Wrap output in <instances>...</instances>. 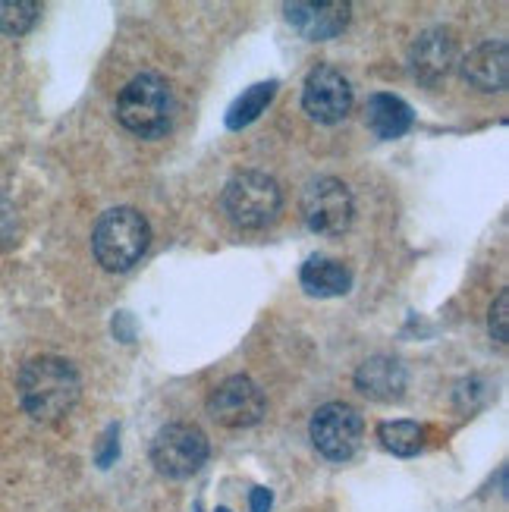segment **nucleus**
I'll return each instance as SVG.
<instances>
[{
  "label": "nucleus",
  "instance_id": "nucleus-17",
  "mask_svg": "<svg viewBox=\"0 0 509 512\" xmlns=\"http://www.w3.org/2000/svg\"><path fill=\"white\" fill-rule=\"evenodd\" d=\"M425 425H418V421H384L378 428V440L384 443V450L393 453V456H418L425 450Z\"/></svg>",
  "mask_w": 509,
  "mask_h": 512
},
{
  "label": "nucleus",
  "instance_id": "nucleus-6",
  "mask_svg": "<svg viewBox=\"0 0 509 512\" xmlns=\"http://www.w3.org/2000/svg\"><path fill=\"white\" fill-rule=\"evenodd\" d=\"M312 443L327 462H349L365 437V418L349 403H327L312 415Z\"/></svg>",
  "mask_w": 509,
  "mask_h": 512
},
{
  "label": "nucleus",
  "instance_id": "nucleus-10",
  "mask_svg": "<svg viewBox=\"0 0 509 512\" xmlns=\"http://www.w3.org/2000/svg\"><path fill=\"white\" fill-rule=\"evenodd\" d=\"M453 63H456V38L447 29L422 32L409 51L412 76L422 85H437L440 79H447Z\"/></svg>",
  "mask_w": 509,
  "mask_h": 512
},
{
  "label": "nucleus",
  "instance_id": "nucleus-16",
  "mask_svg": "<svg viewBox=\"0 0 509 512\" xmlns=\"http://www.w3.org/2000/svg\"><path fill=\"white\" fill-rule=\"evenodd\" d=\"M274 95H277V82L274 79L246 88V92H242L230 104V110H227V129H246V126H252L264 114V110H268Z\"/></svg>",
  "mask_w": 509,
  "mask_h": 512
},
{
  "label": "nucleus",
  "instance_id": "nucleus-22",
  "mask_svg": "<svg viewBox=\"0 0 509 512\" xmlns=\"http://www.w3.org/2000/svg\"><path fill=\"white\" fill-rule=\"evenodd\" d=\"M217 512H230V509H224V506H220V509H217Z\"/></svg>",
  "mask_w": 509,
  "mask_h": 512
},
{
  "label": "nucleus",
  "instance_id": "nucleus-3",
  "mask_svg": "<svg viewBox=\"0 0 509 512\" xmlns=\"http://www.w3.org/2000/svg\"><path fill=\"white\" fill-rule=\"evenodd\" d=\"M151 246V227L136 208H110L98 217L92 233V252L110 274L136 267Z\"/></svg>",
  "mask_w": 509,
  "mask_h": 512
},
{
  "label": "nucleus",
  "instance_id": "nucleus-7",
  "mask_svg": "<svg viewBox=\"0 0 509 512\" xmlns=\"http://www.w3.org/2000/svg\"><path fill=\"white\" fill-rule=\"evenodd\" d=\"M302 217L305 227L315 236H343L356 217V202L352 192L337 176H321L302 195Z\"/></svg>",
  "mask_w": 509,
  "mask_h": 512
},
{
  "label": "nucleus",
  "instance_id": "nucleus-15",
  "mask_svg": "<svg viewBox=\"0 0 509 512\" xmlns=\"http://www.w3.org/2000/svg\"><path fill=\"white\" fill-rule=\"evenodd\" d=\"M365 123H368V129L374 132V136L390 142V139L406 136V132L412 129V123H415V114H412V107L403 98L381 92V95L368 98Z\"/></svg>",
  "mask_w": 509,
  "mask_h": 512
},
{
  "label": "nucleus",
  "instance_id": "nucleus-20",
  "mask_svg": "<svg viewBox=\"0 0 509 512\" xmlns=\"http://www.w3.org/2000/svg\"><path fill=\"white\" fill-rule=\"evenodd\" d=\"M506 305H509V293L503 289V293L497 296V302L491 305V337L497 340V343H506Z\"/></svg>",
  "mask_w": 509,
  "mask_h": 512
},
{
  "label": "nucleus",
  "instance_id": "nucleus-14",
  "mask_svg": "<svg viewBox=\"0 0 509 512\" xmlns=\"http://www.w3.org/2000/svg\"><path fill=\"white\" fill-rule=\"evenodd\" d=\"M299 283L308 296H318V299H334V296H346L349 286H352V271L337 261V258H324L315 255L302 264L299 271Z\"/></svg>",
  "mask_w": 509,
  "mask_h": 512
},
{
  "label": "nucleus",
  "instance_id": "nucleus-9",
  "mask_svg": "<svg viewBox=\"0 0 509 512\" xmlns=\"http://www.w3.org/2000/svg\"><path fill=\"white\" fill-rule=\"evenodd\" d=\"M302 107L308 117L324 126H334V123L346 120L349 107H352L349 79L330 63L312 66L305 76V85H302Z\"/></svg>",
  "mask_w": 509,
  "mask_h": 512
},
{
  "label": "nucleus",
  "instance_id": "nucleus-21",
  "mask_svg": "<svg viewBox=\"0 0 509 512\" xmlns=\"http://www.w3.org/2000/svg\"><path fill=\"white\" fill-rule=\"evenodd\" d=\"M271 503H274V497H271L268 487H255L252 491V512H268Z\"/></svg>",
  "mask_w": 509,
  "mask_h": 512
},
{
  "label": "nucleus",
  "instance_id": "nucleus-18",
  "mask_svg": "<svg viewBox=\"0 0 509 512\" xmlns=\"http://www.w3.org/2000/svg\"><path fill=\"white\" fill-rule=\"evenodd\" d=\"M41 16V4L35 0H0V32L4 35H26Z\"/></svg>",
  "mask_w": 509,
  "mask_h": 512
},
{
  "label": "nucleus",
  "instance_id": "nucleus-5",
  "mask_svg": "<svg viewBox=\"0 0 509 512\" xmlns=\"http://www.w3.org/2000/svg\"><path fill=\"white\" fill-rule=\"evenodd\" d=\"M211 456V443L202 428L189 425V421H170L151 440V465L164 478L183 481L202 472V465Z\"/></svg>",
  "mask_w": 509,
  "mask_h": 512
},
{
  "label": "nucleus",
  "instance_id": "nucleus-13",
  "mask_svg": "<svg viewBox=\"0 0 509 512\" xmlns=\"http://www.w3.org/2000/svg\"><path fill=\"white\" fill-rule=\"evenodd\" d=\"M509 73V48L506 41H484L475 51L462 57V76L478 92H503Z\"/></svg>",
  "mask_w": 509,
  "mask_h": 512
},
{
  "label": "nucleus",
  "instance_id": "nucleus-8",
  "mask_svg": "<svg viewBox=\"0 0 509 512\" xmlns=\"http://www.w3.org/2000/svg\"><path fill=\"white\" fill-rule=\"evenodd\" d=\"M268 412V399L246 374H233L208 396V415L224 428H252Z\"/></svg>",
  "mask_w": 509,
  "mask_h": 512
},
{
  "label": "nucleus",
  "instance_id": "nucleus-1",
  "mask_svg": "<svg viewBox=\"0 0 509 512\" xmlns=\"http://www.w3.org/2000/svg\"><path fill=\"white\" fill-rule=\"evenodd\" d=\"M16 393L19 403L35 421H60L63 415H70L73 406L79 403L82 393V377L70 359L60 355H35L22 365L16 377Z\"/></svg>",
  "mask_w": 509,
  "mask_h": 512
},
{
  "label": "nucleus",
  "instance_id": "nucleus-12",
  "mask_svg": "<svg viewBox=\"0 0 509 512\" xmlns=\"http://www.w3.org/2000/svg\"><path fill=\"white\" fill-rule=\"evenodd\" d=\"M356 387L374 403H400L409 387L406 365L400 359H390V355H374V359L359 365Z\"/></svg>",
  "mask_w": 509,
  "mask_h": 512
},
{
  "label": "nucleus",
  "instance_id": "nucleus-11",
  "mask_svg": "<svg viewBox=\"0 0 509 512\" xmlns=\"http://www.w3.org/2000/svg\"><path fill=\"white\" fill-rule=\"evenodd\" d=\"M352 7L346 0H330V4H286L290 26L308 41L337 38L349 26Z\"/></svg>",
  "mask_w": 509,
  "mask_h": 512
},
{
  "label": "nucleus",
  "instance_id": "nucleus-4",
  "mask_svg": "<svg viewBox=\"0 0 509 512\" xmlns=\"http://www.w3.org/2000/svg\"><path fill=\"white\" fill-rule=\"evenodd\" d=\"M220 208L239 230H264L271 227L283 211V192L274 176L261 170H242L224 186Z\"/></svg>",
  "mask_w": 509,
  "mask_h": 512
},
{
  "label": "nucleus",
  "instance_id": "nucleus-19",
  "mask_svg": "<svg viewBox=\"0 0 509 512\" xmlns=\"http://www.w3.org/2000/svg\"><path fill=\"white\" fill-rule=\"evenodd\" d=\"M19 242V214L7 195H0V252L13 249Z\"/></svg>",
  "mask_w": 509,
  "mask_h": 512
},
{
  "label": "nucleus",
  "instance_id": "nucleus-2",
  "mask_svg": "<svg viewBox=\"0 0 509 512\" xmlns=\"http://www.w3.org/2000/svg\"><path fill=\"white\" fill-rule=\"evenodd\" d=\"M173 88L158 73H139L123 85L117 98V120L139 139H158L173 126Z\"/></svg>",
  "mask_w": 509,
  "mask_h": 512
}]
</instances>
